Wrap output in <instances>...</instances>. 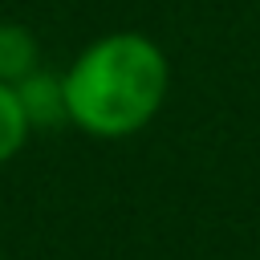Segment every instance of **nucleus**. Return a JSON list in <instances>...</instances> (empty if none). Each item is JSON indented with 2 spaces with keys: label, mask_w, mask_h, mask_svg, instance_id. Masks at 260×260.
<instances>
[{
  "label": "nucleus",
  "mask_w": 260,
  "mask_h": 260,
  "mask_svg": "<svg viewBox=\"0 0 260 260\" xmlns=\"http://www.w3.org/2000/svg\"><path fill=\"white\" fill-rule=\"evenodd\" d=\"M28 134H32V118L20 98V85L0 77V162L16 158L28 142Z\"/></svg>",
  "instance_id": "2"
},
{
  "label": "nucleus",
  "mask_w": 260,
  "mask_h": 260,
  "mask_svg": "<svg viewBox=\"0 0 260 260\" xmlns=\"http://www.w3.org/2000/svg\"><path fill=\"white\" fill-rule=\"evenodd\" d=\"M171 61L146 32H106L89 41L61 73L65 118L93 138L138 134L162 110Z\"/></svg>",
  "instance_id": "1"
},
{
  "label": "nucleus",
  "mask_w": 260,
  "mask_h": 260,
  "mask_svg": "<svg viewBox=\"0 0 260 260\" xmlns=\"http://www.w3.org/2000/svg\"><path fill=\"white\" fill-rule=\"evenodd\" d=\"M37 73V41L20 24H0V77L4 81H24Z\"/></svg>",
  "instance_id": "3"
}]
</instances>
